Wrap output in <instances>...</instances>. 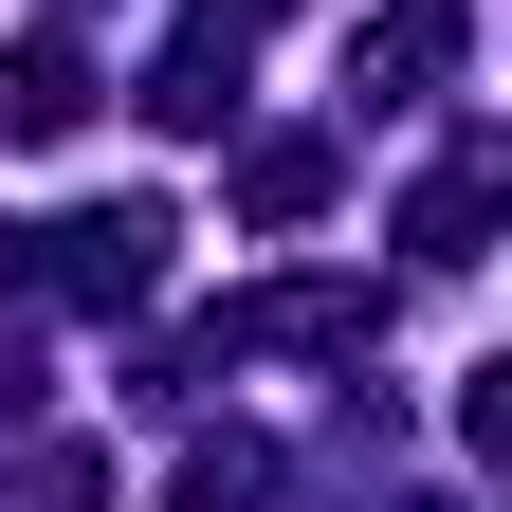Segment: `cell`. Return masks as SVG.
Returning a JSON list of instances; mask_svg holds the SVG:
<instances>
[{"label": "cell", "mask_w": 512, "mask_h": 512, "mask_svg": "<svg viewBox=\"0 0 512 512\" xmlns=\"http://www.w3.org/2000/svg\"><path fill=\"white\" fill-rule=\"evenodd\" d=\"M92 110V55L74 37H19V55H0V128H74Z\"/></svg>", "instance_id": "obj_1"}, {"label": "cell", "mask_w": 512, "mask_h": 512, "mask_svg": "<svg viewBox=\"0 0 512 512\" xmlns=\"http://www.w3.org/2000/svg\"><path fill=\"white\" fill-rule=\"evenodd\" d=\"M19 512H110V476L92 458H19Z\"/></svg>", "instance_id": "obj_2"}]
</instances>
